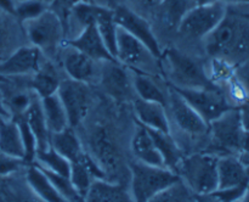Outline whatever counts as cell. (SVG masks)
<instances>
[{
  "instance_id": "d6a6232c",
  "label": "cell",
  "mask_w": 249,
  "mask_h": 202,
  "mask_svg": "<svg viewBox=\"0 0 249 202\" xmlns=\"http://www.w3.org/2000/svg\"><path fill=\"white\" fill-rule=\"evenodd\" d=\"M206 71L209 80L214 85L224 89V87L235 77L236 66L224 58L211 57V61L206 66Z\"/></svg>"
},
{
  "instance_id": "e0dca14e",
  "label": "cell",
  "mask_w": 249,
  "mask_h": 202,
  "mask_svg": "<svg viewBox=\"0 0 249 202\" xmlns=\"http://www.w3.org/2000/svg\"><path fill=\"white\" fill-rule=\"evenodd\" d=\"M63 44L72 46L75 50L80 51L84 55L89 56L90 58L99 61V62L117 61L114 56L109 53L108 48L105 44L102 37L100 36L95 24H89V26L82 28V32L75 38L65 40Z\"/></svg>"
},
{
  "instance_id": "f6af8a7d",
  "label": "cell",
  "mask_w": 249,
  "mask_h": 202,
  "mask_svg": "<svg viewBox=\"0 0 249 202\" xmlns=\"http://www.w3.org/2000/svg\"><path fill=\"white\" fill-rule=\"evenodd\" d=\"M223 4L228 5H243V4H249V0H220Z\"/></svg>"
},
{
  "instance_id": "f546056e",
  "label": "cell",
  "mask_w": 249,
  "mask_h": 202,
  "mask_svg": "<svg viewBox=\"0 0 249 202\" xmlns=\"http://www.w3.org/2000/svg\"><path fill=\"white\" fill-rule=\"evenodd\" d=\"M148 130H150L151 135H152L153 140H155L156 145H157L158 150H160V155L164 160L165 167L175 172V168L179 165L181 158L184 157V152L174 139V136L172 135V131L167 133V131L152 130V129H148Z\"/></svg>"
},
{
  "instance_id": "681fc988",
  "label": "cell",
  "mask_w": 249,
  "mask_h": 202,
  "mask_svg": "<svg viewBox=\"0 0 249 202\" xmlns=\"http://www.w3.org/2000/svg\"><path fill=\"white\" fill-rule=\"evenodd\" d=\"M241 15H242V16L249 22V12H241Z\"/></svg>"
},
{
  "instance_id": "8fae6325",
  "label": "cell",
  "mask_w": 249,
  "mask_h": 202,
  "mask_svg": "<svg viewBox=\"0 0 249 202\" xmlns=\"http://www.w3.org/2000/svg\"><path fill=\"white\" fill-rule=\"evenodd\" d=\"M167 109H169L175 126L182 133L191 136H197V138L208 135L209 124L172 87H170L169 95H168Z\"/></svg>"
},
{
  "instance_id": "e575fe53",
  "label": "cell",
  "mask_w": 249,
  "mask_h": 202,
  "mask_svg": "<svg viewBox=\"0 0 249 202\" xmlns=\"http://www.w3.org/2000/svg\"><path fill=\"white\" fill-rule=\"evenodd\" d=\"M48 9V5L40 0H17L14 15L19 22L24 23L39 17Z\"/></svg>"
},
{
  "instance_id": "5bb4252c",
  "label": "cell",
  "mask_w": 249,
  "mask_h": 202,
  "mask_svg": "<svg viewBox=\"0 0 249 202\" xmlns=\"http://www.w3.org/2000/svg\"><path fill=\"white\" fill-rule=\"evenodd\" d=\"M62 49L63 70L67 73L68 78L85 84L99 82L102 62L92 60L89 56L66 44H63Z\"/></svg>"
},
{
  "instance_id": "f907efd6",
  "label": "cell",
  "mask_w": 249,
  "mask_h": 202,
  "mask_svg": "<svg viewBox=\"0 0 249 202\" xmlns=\"http://www.w3.org/2000/svg\"><path fill=\"white\" fill-rule=\"evenodd\" d=\"M6 80H9V79H6V78H4V77H1V75H0V83L6 82Z\"/></svg>"
},
{
  "instance_id": "3957f363",
  "label": "cell",
  "mask_w": 249,
  "mask_h": 202,
  "mask_svg": "<svg viewBox=\"0 0 249 202\" xmlns=\"http://www.w3.org/2000/svg\"><path fill=\"white\" fill-rule=\"evenodd\" d=\"M130 190L134 202H151L165 190L180 183L179 175L167 167L146 165L134 160L129 165Z\"/></svg>"
},
{
  "instance_id": "603a6c76",
  "label": "cell",
  "mask_w": 249,
  "mask_h": 202,
  "mask_svg": "<svg viewBox=\"0 0 249 202\" xmlns=\"http://www.w3.org/2000/svg\"><path fill=\"white\" fill-rule=\"evenodd\" d=\"M26 182L31 191L43 202H68L61 196L45 173L36 163L27 165Z\"/></svg>"
},
{
  "instance_id": "7bdbcfd3",
  "label": "cell",
  "mask_w": 249,
  "mask_h": 202,
  "mask_svg": "<svg viewBox=\"0 0 249 202\" xmlns=\"http://www.w3.org/2000/svg\"><path fill=\"white\" fill-rule=\"evenodd\" d=\"M7 117H11L10 116L9 111L6 109V105H5L4 101V95H2V90L0 88V118H7Z\"/></svg>"
},
{
  "instance_id": "1f68e13d",
  "label": "cell",
  "mask_w": 249,
  "mask_h": 202,
  "mask_svg": "<svg viewBox=\"0 0 249 202\" xmlns=\"http://www.w3.org/2000/svg\"><path fill=\"white\" fill-rule=\"evenodd\" d=\"M36 165L41 167L43 169L49 170L51 173L70 177L71 163L67 158L57 152L53 147L49 146L45 150L36 151L34 162Z\"/></svg>"
},
{
  "instance_id": "d590c367",
  "label": "cell",
  "mask_w": 249,
  "mask_h": 202,
  "mask_svg": "<svg viewBox=\"0 0 249 202\" xmlns=\"http://www.w3.org/2000/svg\"><path fill=\"white\" fill-rule=\"evenodd\" d=\"M26 162L21 158L12 157L0 151V178H6L16 174L24 167Z\"/></svg>"
},
{
  "instance_id": "83f0119b",
  "label": "cell",
  "mask_w": 249,
  "mask_h": 202,
  "mask_svg": "<svg viewBox=\"0 0 249 202\" xmlns=\"http://www.w3.org/2000/svg\"><path fill=\"white\" fill-rule=\"evenodd\" d=\"M40 104L46 124H48V128L51 134L58 133L70 127L65 106H63L57 92L40 99Z\"/></svg>"
},
{
  "instance_id": "ab89813d",
  "label": "cell",
  "mask_w": 249,
  "mask_h": 202,
  "mask_svg": "<svg viewBox=\"0 0 249 202\" xmlns=\"http://www.w3.org/2000/svg\"><path fill=\"white\" fill-rule=\"evenodd\" d=\"M240 157L249 165V133H247V131H246L245 139H243L242 150H241Z\"/></svg>"
},
{
  "instance_id": "4dcf8cb0",
  "label": "cell",
  "mask_w": 249,
  "mask_h": 202,
  "mask_svg": "<svg viewBox=\"0 0 249 202\" xmlns=\"http://www.w3.org/2000/svg\"><path fill=\"white\" fill-rule=\"evenodd\" d=\"M95 26H96L100 36L104 39L106 46L108 48L109 53L116 58L118 26H117L116 21H114L113 10L111 7L101 6L99 14H97L96 19H95Z\"/></svg>"
},
{
  "instance_id": "bcb514c9",
  "label": "cell",
  "mask_w": 249,
  "mask_h": 202,
  "mask_svg": "<svg viewBox=\"0 0 249 202\" xmlns=\"http://www.w3.org/2000/svg\"><path fill=\"white\" fill-rule=\"evenodd\" d=\"M195 197H196V199L194 200V202H219L218 200L212 197L211 195H208V196H195Z\"/></svg>"
},
{
  "instance_id": "277c9868",
  "label": "cell",
  "mask_w": 249,
  "mask_h": 202,
  "mask_svg": "<svg viewBox=\"0 0 249 202\" xmlns=\"http://www.w3.org/2000/svg\"><path fill=\"white\" fill-rule=\"evenodd\" d=\"M160 61H163L167 67L168 78L173 87L187 89L219 88L209 80L206 66L178 49L169 48L163 50Z\"/></svg>"
},
{
  "instance_id": "9c48e42d",
  "label": "cell",
  "mask_w": 249,
  "mask_h": 202,
  "mask_svg": "<svg viewBox=\"0 0 249 202\" xmlns=\"http://www.w3.org/2000/svg\"><path fill=\"white\" fill-rule=\"evenodd\" d=\"M112 10L117 26L140 40L152 54L153 57L160 61L163 50L147 19L125 4H116Z\"/></svg>"
},
{
  "instance_id": "ffe728a7",
  "label": "cell",
  "mask_w": 249,
  "mask_h": 202,
  "mask_svg": "<svg viewBox=\"0 0 249 202\" xmlns=\"http://www.w3.org/2000/svg\"><path fill=\"white\" fill-rule=\"evenodd\" d=\"M134 112L139 124L152 130L170 131V121L168 118L167 107L162 104L136 97L134 101Z\"/></svg>"
},
{
  "instance_id": "cb8c5ba5",
  "label": "cell",
  "mask_w": 249,
  "mask_h": 202,
  "mask_svg": "<svg viewBox=\"0 0 249 202\" xmlns=\"http://www.w3.org/2000/svg\"><path fill=\"white\" fill-rule=\"evenodd\" d=\"M0 151L24 161V145L21 129L16 119L12 117L0 118Z\"/></svg>"
},
{
  "instance_id": "f1b7e54d",
  "label": "cell",
  "mask_w": 249,
  "mask_h": 202,
  "mask_svg": "<svg viewBox=\"0 0 249 202\" xmlns=\"http://www.w3.org/2000/svg\"><path fill=\"white\" fill-rule=\"evenodd\" d=\"M131 79H133L134 92L139 99L146 100V101H153L162 104L167 107L168 96L160 90V85L152 79L148 73L141 72V71H131Z\"/></svg>"
},
{
  "instance_id": "8d00e7d4",
  "label": "cell",
  "mask_w": 249,
  "mask_h": 202,
  "mask_svg": "<svg viewBox=\"0 0 249 202\" xmlns=\"http://www.w3.org/2000/svg\"><path fill=\"white\" fill-rule=\"evenodd\" d=\"M82 0H55L53 4L51 5V9L58 14V16L63 19V17L70 16V11L77 2Z\"/></svg>"
},
{
  "instance_id": "4316f807",
  "label": "cell",
  "mask_w": 249,
  "mask_h": 202,
  "mask_svg": "<svg viewBox=\"0 0 249 202\" xmlns=\"http://www.w3.org/2000/svg\"><path fill=\"white\" fill-rule=\"evenodd\" d=\"M23 117L36 139V146H38L36 151L48 148L50 146L51 133L48 128V124H46L43 109H41L40 99L38 96H36V99L33 100Z\"/></svg>"
},
{
  "instance_id": "60d3db41",
  "label": "cell",
  "mask_w": 249,
  "mask_h": 202,
  "mask_svg": "<svg viewBox=\"0 0 249 202\" xmlns=\"http://www.w3.org/2000/svg\"><path fill=\"white\" fill-rule=\"evenodd\" d=\"M130 2H134V4L139 5V6L142 7H156L158 5H160L162 2H164L165 0H129Z\"/></svg>"
},
{
  "instance_id": "7dc6e473",
  "label": "cell",
  "mask_w": 249,
  "mask_h": 202,
  "mask_svg": "<svg viewBox=\"0 0 249 202\" xmlns=\"http://www.w3.org/2000/svg\"><path fill=\"white\" fill-rule=\"evenodd\" d=\"M238 202H249V185H248V189H247V191H246V194L243 195V197Z\"/></svg>"
},
{
  "instance_id": "c3c4849f",
  "label": "cell",
  "mask_w": 249,
  "mask_h": 202,
  "mask_svg": "<svg viewBox=\"0 0 249 202\" xmlns=\"http://www.w3.org/2000/svg\"><path fill=\"white\" fill-rule=\"evenodd\" d=\"M40 1H43L44 4H46V5H48L49 7H50L51 5L53 4V1H55V0H40Z\"/></svg>"
},
{
  "instance_id": "4fadbf2b",
  "label": "cell",
  "mask_w": 249,
  "mask_h": 202,
  "mask_svg": "<svg viewBox=\"0 0 249 202\" xmlns=\"http://www.w3.org/2000/svg\"><path fill=\"white\" fill-rule=\"evenodd\" d=\"M129 71V68L118 61H105L101 65L99 82L102 84L105 92L118 101H126L134 92L133 79Z\"/></svg>"
},
{
  "instance_id": "ba28073f",
  "label": "cell",
  "mask_w": 249,
  "mask_h": 202,
  "mask_svg": "<svg viewBox=\"0 0 249 202\" xmlns=\"http://www.w3.org/2000/svg\"><path fill=\"white\" fill-rule=\"evenodd\" d=\"M170 87L177 90L208 124L214 119L219 118L229 110L235 109L221 88L187 89V88H177L173 85Z\"/></svg>"
},
{
  "instance_id": "5b68a950",
  "label": "cell",
  "mask_w": 249,
  "mask_h": 202,
  "mask_svg": "<svg viewBox=\"0 0 249 202\" xmlns=\"http://www.w3.org/2000/svg\"><path fill=\"white\" fill-rule=\"evenodd\" d=\"M245 135L246 130L243 128L240 109L235 107L229 110L209 123L208 136H211V147L207 152L216 156H240Z\"/></svg>"
},
{
  "instance_id": "ee69618b",
  "label": "cell",
  "mask_w": 249,
  "mask_h": 202,
  "mask_svg": "<svg viewBox=\"0 0 249 202\" xmlns=\"http://www.w3.org/2000/svg\"><path fill=\"white\" fill-rule=\"evenodd\" d=\"M220 0H192V6H199V5H211L218 2Z\"/></svg>"
},
{
  "instance_id": "44dd1931",
  "label": "cell",
  "mask_w": 249,
  "mask_h": 202,
  "mask_svg": "<svg viewBox=\"0 0 249 202\" xmlns=\"http://www.w3.org/2000/svg\"><path fill=\"white\" fill-rule=\"evenodd\" d=\"M92 148V157L97 161L105 173L116 170L119 165V153L116 144L106 129L99 128L91 135L90 140Z\"/></svg>"
},
{
  "instance_id": "74e56055",
  "label": "cell",
  "mask_w": 249,
  "mask_h": 202,
  "mask_svg": "<svg viewBox=\"0 0 249 202\" xmlns=\"http://www.w3.org/2000/svg\"><path fill=\"white\" fill-rule=\"evenodd\" d=\"M236 77L249 92V60L243 61L236 66Z\"/></svg>"
},
{
  "instance_id": "f35d334b",
  "label": "cell",
  "mask_w": 249,
  "mask_h": 202,
  "mask_svg": "<svg viewBox=\"0 0 249 202\" xmlns=\"http://www.w3.org/2000/svg\"><path fill=\"white\" fill-rule=\"evenodd\" d=\"M241 112V118H242V124L245 130L249 133V100L246 104H243L242 106L238 107Z\"/></svg>"
},
{
  "instance_id": "ac0fdd59",
  "label": "cell",
  "mask_w": 249,
  "mask_h": 202,
  "mask_svg": "<svg viewBox=\"0 0 249 202\" xmlns=\"http://www.w3.org/2000/svg\"><path fill=\"white\" fill-rule=\"evenodd\" d=\"M26 44L28 41L23 23L15 15L0 10V62Z\"/></svg>"
},
{
  "instance_id": "9a60e30c",
  "label": "cell",
  "mask_w": 249,
  "mask_h": 202,
  "mask_svg": "<svg viewBox=\"0 0 249 202\" xmlns=\"http://www.w3.org/2000/svg\"><path fill=\"white\" fill-rule=\"evenodd\" d=\"M116 58L119 63L125 66L129 70L141 71L145 73H147L145 68H147L150 58L156 60L140 40L134 38L119 27L117 33Z\"/></svg>"
},
{
  "instance_id": "b9f144b4",
  "label": "cell",
  "mask_w": 249,
  "mask_h": 202,
  "mask_svg": "<svg viewBox=\"0 0 249 202\" xmlns=\"http://www.w3.org/2000/svg\"><path fill=\"white\" fill-rule=\"evenodd\" d=\"M16 0H0V10L14 15Z\"/></svg>"
},
{
  "instance_id": "6da1fadb",
  "label": "cell",
  "mask_w": 249,
  "mask_h": 202,
  "mask_svg": "<svg viewBox=\"0 0 249 202\" xmlns=\"http://www.w3.org/2000/svg\"><path fill=\"white\" fill-rule=\"evenodd\" d=\"M207 53L237 66L249 60V22L241 15L228 10L218 27L206 38Z\"/></svg>"
},
{
  "instance_id": "d4e9b609",
  "label": "cell",
  "mask_w": 249,
  "mask_h": 202,
  "mask_svg": "<svg viewBox=\"0 0 249 202\" xmlns=\"http://www.w3.org/2000/svg\"><path fill=\"white\" fill-rule=\"evenodd\" d=\"M61 80L56 68L50 62L44 61L39 70L31 75L28 88L39 99H43L57 92Z\"/></svg>"
},
{
  "instance_id": "30bf717a",
  "label": "cell",
  "mask_w": 249,
  "mask_h": 202,
  "mask_svg": "<svg viewBox=\"0 0 249 202\" xmlns=\"http://www.w3.org/2000/svg\"><path fill=\"white\" fill-rule=\"evenodd\" d=\"M57 95L65 106L70 127L77 128L88 116L91 105L89 84L71 78L62 79L58 87Z\"/></svg>"
},
{
  "instance_id": "8992f818",
  "label": "cell",
  "mask_w": 249,
  "mask_h": 202,
  "mask_svg": "<svg viewBox=\"0 0 249 202\" xmlns=\"http://www.w3.org/2000/svg\"><path fill=\"white\" fill-rule=\"evenodd\" d=\"M23 28L28 44L38 48L44 55L55 54L66 40L65 22L51 7L36 18L24 22Z\"/></svg>"
},
{
  "instance_id": "2e32d148",
  "label": "cell",
  "mask_w": 249,
  "mask_h": 202,
  "mask_svg": "<svg viewBox=\"0 0 249 202\" xmlns=\"http://www.w3.org/2000/svg\"><path fill=\"white\" fill-rule=\"evenodd\" d=\"M249 185V165L238 155L219 156L218 189L229 190Z\"/></svg>"
},
{
  "instance_id": "7a4b0ae2",
  "label": "cell",
  "mask_w": 249,
  "mask_h": 202,
  "mask_svg": "<svg viewBox=\"0 0 249 202\" xmlns=\"http://www.w3.org/2000/svg\"><path fill=\"white\" fill-rule=\"evenodd\" d=\"M218 158L207 151L184 156L175 172L192 195L208 196L218 189Z\"/></svg>"
},
{
  "instance_id": "836d02e7",
  "label": "cell",
  "mask_w": 249,
  "mask_h": 202,
  "mask_svg": "<svg viewBox=\"0 0 249 202\" xmlns=\"http://www.w3.org/2000/svg\"><path fill=\"white\" fill-rule=\"evenodd\" d=\"M100 9H101V5L94 4L90 0H82L71 9L70 16H72L77 21V23H79L82 28H84L89 24H95V19Z\"/></svg>"
},
{
  "instance_id": "d6986e66",
  "label": "cell",
  "mask_w": 249,
  "mask_h": 202,
  "mask_svg": "<svg viewBox=\"0 0 249 202\" xmlns=\"http://www.w3.org/2000/svg\"><path fill=\"white\" fill-rule=\"evenodd\" d=\"M130 147L134 160L146 163V165L165 167L164 160H163L150 130L146 127L138 124L133 134V138H131Z\"/></svg>"
},
{
  "instance_id": "7c38bea8",
  "label": "cell",
  "mask_w": 249,
  "mask_h": 202,
  "mask_svg": "<svg viewBox=\"0 0 249 202\" xmlns=\"http://www.w3.org/2000/svg\"><path fill=\"white\" fill-rule=\"evenodd\" d=\"M44 54L31 44L22 45L6 60L0 62V75L9 78L31 77L44 62Z\"/></svg>"
},
{
  "instance_id": "52a82bcc",
  "label": "cell",
  "mask_w": 249,
  "mask_h": 202,
  "mask_svg": "<svg viewBox=\"0 0 249 202\" xmlns=\"http://www.w3.org/2000/svg\"><path fill=\"white\" fill-rule=\"evenodd\" d=\"M226 12L228 6L221 1L191 6L178 22V29L190 38L206 39L220 24Z\"/></svg>"
},
{
  "instance_id": "484cf974",
  "label": "cell",
  "mask_w": 249,
  "mask_h": 202,
  "mask_svg": "<svg viewBox=\"0 0 249 202\" xmlns=\"http://www.w3.org/2000/svg\"><path fill=\"white\" fill-rule=\"evenodd\" d=\"M50 146L63 157L67 158L70 163L77 161L85 152L84 146L82 145L74 128L72 127H68L58 133L51 134Z\"/></svg>"
},
{
  "instance_id": "7402d4cb",
  "label": "cell",
  "mask_w": 249,
  "mask_h": 202,
  "mask_svg": "<svg viewBox=\"0 0 249 202\" xmlns=\"http://www.w3.org/2000/svg\"><path fill=\"white\" fill-rule=\"evenodd\" d=\"M83 202H134L129 187L107 179H97L90 186Z\"/></svg>"
}]
</instances>
